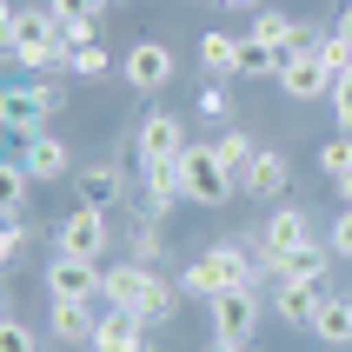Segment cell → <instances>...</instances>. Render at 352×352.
Listing matches in <instances>:
<instances>
[{"label": "cell", "mask_w": 352, "mask_h": 352, "mask_svg": "<svg viewBox=\"0 0 352 352\" xmlns=\"http://www.w3.org/2000/svg\"><path fill=\"white\" fill-rule=\"evenodd\" d=\"M0 40H7V60L20 74L67 67V27L54 20V7H7L0 14Z\"/></svg>", "instance_id": "6da1fadb"}, {"label": "cell", "mask_w": 352, "mask_h": 352, "mask_svg": "<svg viewBox=\"0 0 352 352\" xmlns=\"http://www.w3.org/2000/svg\"><path fill=\"white\" fill-rule=\"evenodd\" d=\"M100 299L120 306V313H133L140 326H166L173 306H179V286H166V279H160L153 266H140V259H120V266H107Z\"/></svg>", "instance_id": "7a4b0ae2"}, {"label": "cell", "mask_w": 352, "mask_h": 352, "mask_svg": "<svg viewBox=\"0 0 352 352\" xmlns=\"http://www.w3.org/2000/svg\"><path fill=\"white\" fill-rule=\"evenodd\" d=\"M259 266L246 253H239L233 239H219L213 253H199L186 273H179V293H193V299H219V293H233V286H253Z\"/></svg>", "instance_id": "3957f363"}, {"label": "cell", "mask_w": 352, "mask_h": 352, "mask_svg": "<svg viewBox=\"0 0 352 352\" xmlns=\"http://www.w3.org/2000/svg\"><path fill=\"white\" fill-rule=\"evenodd\" d=\"M179 193L193 199V206H226V199L239 193V179L219 166L213 146H186V153H179Z\"/></svg>", "instance_id": "277c9868"}, {"label": "cell", "mask_w": 352, "mask_h": 352, "mask_svg": "<svg viewBox=\"0 0 352 352\" xmlns=\"http://www.w3.org/2000/svg\"><path fill=\"white\" fill-rule=\"evenodd\" d=\"M133 146H140V166L153 173V166H179V153H186L193 140H186V120L179 113H146L140 133H133Z\"/></svg>", "instance_id": "5b68a950"}, {"label": "cell", "mask_w": 352, "mask_h": 352, "mask_svg": "<svg viewBox=\"0 0 352 352\" xmlns=\"http://www.w3.org/2000/svg\"><path fill=\"white\" fill-rule=\"evenodd\" d=\"M107 213L100 206H74V213L54 226V253H67V259H94L100 266V253H107Z\"/></svg>", "instance_id": "8992f818"}, {"label": "cell", "mask_w": 352, "mask_h": 352, "mask_svg": "<svg viewBox=\"0 0 352 352\" xmlns=\"http://www.w3.org/2000/svg\"><path fill=\"white\" fill-rule=\"evenodd\" d=\"M246 34H253V40H266V47H279L286 60H299V54H313V47H319V27H306V20H293L286 7H259Z\"/></svg>", "instance_id": "52a82bcc"}, {"label": "cell", "mask_w": 352, "mask_h": 352, "mask_svg": "<svg viewBox=\"0 0 352 352\" xmlns=\"http://www.w3.org/2000/svg\"><path fill=\"white\" fill-rule=\"evenodd\" d=\"M259 333V286H233V293L213 299V339L226 346H246Z\"/></svg>", "instance_id": "ba28073f"}, {"label": "cell", "mask_w": 352, "mask_h": 352, "mask_svg": "<svg viewBox=\"0 0 352 352\" xmlns=\"http://www.w3.org/2000/svg\"><path fill=\"white\" fill-rule=\"evenodd\" d=\"M299 246H313V219H306V206H279V213L259 226V259L253 266H273V259L299 253Z\"/></svg>", "instance_id": "9c48e42d"}, {"label": "cell", "mask_w": 352, "mask_h": 352, "mask_svg": "<svg viewBox=\"0 0 352 352\" xmlns=\"http://www.w3.org/2000/svg\"><path fill=\"white\" fill-rule=\"evenodd\" d=\"M173 47H160V40H140L133 54L120 60V74H126V87H133V94H160V87H166V80H173Z\"/></svg>", "instance_id": "30bf717a"}, {"label": "cell", "mask_w": 352, "mask_h": 352, "mask_svg": "<svg viewBox=\"0 0 352 352\" xmlns=\"http://www.w3.org/2000/svg\"><path fill=\"white\" fill-rule=\"evenodd\" d=\"M100 286H107V273L94 259H67V253L47 259V293L54 299H100Z\"/></svg>", "instance_id": "8fae6325"}, {"label": "cell", "mask_w": 352, "mask_h": 352, "mask_svg": "<svg viewBox=\"0 0 352 352\" xmlns=\"http://www.w3.org/2000/svg\"><path fill=\"white\" fill-rule=\"evenodd\" d=\"M74 186H80V206H100V213H107V206L120 199V186H126V173H120V153L74 166Z\"/></svg>", "instance_id": "7c38bea8"}, {"label": "cell", "mask_w": 352, "mask_h": 352, "mask_svg": "<svg viewBox=\"0 0 352 352\" xmlns=\"http://www.w3.org/2000/svg\"><path fill=\"white\" fill-rule=\"evenodd\" d=\"M333 246H299V253H286V259H273V266H259L266 279H293V286H326V273H333Z\"/></svg>", "instance_id": "4fadbf2b"}, {"label": "cell", "mask_w": 352, "mask_h": 352, "mask_svg": "<svg viewBox=\"0 0 352 352\" xmlns=\"http://www.w3.org/2000/svg\"><path fill=\"white\" fill-rule=\"evenodd\" d=\"M279 94L299 100V107H306V100H333V74H326L313 54H299V60H286V67H279Z\"/></svg>", "instance_id": "5bb4252c"}, {"label": "cell", "mask_w": 352, "mask_h": 352, "mask_svg": "<svg viewBox=\"0 0 352 352\" xmlns=\"http://www.w3.org/2000/svg\"><path fill=\"white\" fill-rule=\"evenodd\" d=\"M20 160H27L34 179H67V173H74V153H67V140H54V133L20 140Z\"/></svg>", "instance_id": "9a60e30c"}, {"label": "cell", "mask_w": 352, "mask_h": 352, "mask_svg": "<svg viewBox=\"0 0 352 352\" xmlns=\"http://www.w3.org/2000/svg\"><path fill=\"white\" fill-rule=\"evenodd\" d=\"M286 173H293L286 153H279V146H259V160L246 166V179H239V193H246V199H279V193H286Z\"/></svg>", "instance_id": "2e32d148"}, {"label": "cell", "mask_w": 352, "mask_h": 352, "mask_svg": "<svg viewBox=\"0 0 352 352\" xmlns=\"http://www.w3.org/2000/svg\"><path fill=\"white\" fill-rule=\"evenodd\" d=\"M140 333H146V326H140L133 313L107 306V313H100V326H94V346H87V352H140V346H146Z\"/></svg>", "instance_id": "e0dca14e"}, {"label": "cell", "mask_w": 352, "mask_h": 352, "mask_svg": "<svg viewBox=\"0 0 352 352\" xmlns=\"http://www.w3.org/2000/svg\"><path fill=\"white\" fill-rule=\"evenodd\" d=\"M47 326H54V339H74V346H94V299H54V313H47Z\"/></svg>", "instance_id": "ac0fdd59"}, {"label": "cell", "mask_w": 352, "mask_h": 352, "mask_svg": "<svg viewBox=\"0 0 352 352\" xmlns=\"http://www.w3.org/2000/svg\"><path fill=\"white\" fill-rule=\"evenodd\" d=\"M319 306H326V286H293V279L273 286V313L286 319V326H313Z\"/></svg>", "instance_id": "d6986e66"}, {"label": "cell", "mask_w": 352, "mask_h": 352, "mask_svg": "<svg viewBox=\"0 0 352 352\" xmlns=\"http://www.w3.org/2000/svg\"><path fill=\"white\" fill-rule=\"evenodd\" d=\"M306 333H313L319 346H352V299H346V293H326V306L313 313Z\"/></svg>", "instance_id": "ffe728a7"}, {"label": "cell", "mask_w": 352, "mask_h": 352, "mask_svg": "<svg viewBox=\"0 0 352 352\" xmlns=\"http://www.w3.org/2000/svg\"><path fill=\"white\" fill-rule=\"evenodd\" d=\"M0 120H7V133H14V140H34L47 113H40L34 87H7V94H0Z\"/></svg>", "instance_id": "44dd1931"}, {"label": "cell", "mask_w": 352, "mask_h": 352, "mask_svg": "<svg viewBox=\"0 0 352 352\" xmlns=\"http://www.w3.org/2000/svg\"><path fill=\"white\" fill-rule=\"evenodd\" d=\"M213 153H219V166H226V173H233V179H246V166H253V160H259V146H253V133H246V126H226Z\"/></svg>", "instance_id": "7402d4cb"}, {"label": "cell", "mask_w": 352, "mask_h": 352, "mask_svg": "<svg viewBox=\"0 0 352 352\" xmlns=\"http://www.w3.org/2000/svg\"><path fill=\"white\" fill-rule=\"evenodd\" d=\"M199 67H206L213 80H233L239 74V40L233 34H206L199 40Z\"/></svg>", "instance_id": "603a6c76"}, {"label": "cell", "mask_w": 352, "mask_h": 352, "mask_svg": "<svg viewBox=\"0 0 352 352\" xmlns=\"http://www.w3.org/2000/svg\"><path fill=\"white\" fill-rule=\"evenodd\" d=\"M27 186H40L34 173H27V160H7V166H0V193H7V219H20V206H27Z\"/></svg>", "instance_id": "cb8c5ba5"}, {"label": "cell", "mask_w": 352, "mask_h": 352, "mask_svg": "<svg viewBox=\"0 0 352 352\" xmlns=\"http://www.w3.org/2000/svg\"><path fill=\"white\" fill-rule=\"evenodd\" d=\"M279 67H286V54H279V47H266V40H239V74L253 80V74H279Z\"/></svg>", "instance_id": "d4e9b609"}, {"label": "cell", "mask_w": 352, "mask_h": 352, "mask_svg": "<svg viewBox=\"0 0 352 352\" xmlns=\"http://www.w3.org/2000/svg\"><path fill=\"white\" fill-rule=\"evenodd\" d=\"M313 60H319V67H326V74H352V40L346 34H339V27H333V34H319V47H313Z\"/></svg>", "instance_id": "484cf974"}, {"label": "cell", "mask_w": 352, "mask_h": 352, "mask_svg": "<svg viewBox=\"0 0 352 352\" xmlns=\"http://www.w3.org/2000/svg\"><path fill=\"white\" fill-rule=\"evenodd\" d=\"M126 246H133L126 259H140V266H153V259H160V246H166V233H160V219H140Z\"/></svg>", "instance_id": "4316f807"}, {"label": "cell", "mask_w": 352, "mask_h": 352, "mask_svg": "<svg viewBox=\"0 0 352 352\" xmlns=\"http://www.w3.org/2000/svg\"><path fill=\"white\" fill-rule=\"evenodd\" d=\"M319 173H326V179H346L352 173V133H339V140L319 146Z\"/></svg>", "instance_id": "83f0119b"}, {"label": "cell", "mask_w": 352, "mask_h": 352, "mask_svg": "<svg viewBox=\"0 0 352 352\" xmlns=\"http://www.w3.org/2000/svg\"><path fill=\"white\" fill-rule=\"evenodd\" d=\"M67 74H74V80H100V74H107V47L94 40V47H80V54H67Z\"/></svg>", "instance_id": "f1b7e54d"}, {"label": "cell", "mask_w": 352, "mask_h": 352, "mask_svg": "<svg viewBox=\"0 0 352 352\" xmlns=\"http://www.w3.org/2000/svg\"><path fill=\"white\" fill-rule=\"evenodd\" d=\"M0 352H34V333H27V319H0Z\"/></svg>", "instance_id": "f546056e"}, {"label": "cell", "mask_w": 352, "mask_h": 352, "mask_svg": "<svg viewBox=\"0 0 352 352\" xmlns=\"http://www.w3.org/2000/svg\"><path fill=\"white\" fill-rule=\"evenodd\" d=\"M333 120H339V133H352V74L333 80Z\"/></svg>", "instance_id": "4dcf8cb0"}, {"label": "cell", "mask_w": 352, "mask_h": 352, "mask_svg": "<svg viewBox=\"0 0 352 352\" xmlns=\"http://www.w3.org/2000/svg\"><path fill=\"white\" fill-rule=\"evenodd\" d=\"M47 7H54L60 27H74V20H94V14H100V0H47Z\"/></svg>", "instance_id": "1f68e13d"}, {"label": "cell", "mask_w": 352, "mask_h": 352, "mask_svg": "<svg viewBox=\"0 0 352 352\" xmlns=\"http://www.w3.org/2000/svg\"><path fill=\"white\" fill-rule=\"evenodd\" d=\"M0 253H7V266L27 253V219H7V226H0Z\"/></svg>", "instance_id": "d6a6232c"}, {"label": "cell", "mask_w": 352, "mask_h": 352, "mask_svg": "<svg viewBox=\"0 0 352 352\" xmlns=\"http://www.w3.org/2000/svg\"><path fill=\"white\" fill-rule=\"evenodd\" d=\"M339 259H352V206H339V219H333V239H326Z\"/></svg>", "instance_id": "836d02e7"}, {"label": "cell", "mask_w": 352, "mask_h": 352, "mask_svg": "<svg viewBox=\"0 0 352 352\" xmlns=\"http://www.w3.org/2000/svg\"><path fill=\"white\" fill-rule=\"evenodd\" d=\"M199 113H206V120H226V113H233L226 87H206V94H199Z\"/></svg>", "instance_id": "e575fe53"}, {"label": "cell", "mask_w": 352, "mask_h": 352, "mask_svg": "<svg viewBox=\"0 0 352 352\" xmlns=\"http://www.w3.org/2000/svg\"><path fill=\"white\" fill-rule=\"evenodd\" d=\"M34 100H40V113H60V100H67V87H54V80H34Z\"/></svg>", "instance_id": "d590c367"}, {"label": "cell", "mask_w": 352, "mask_h": 352, "mask_svg": "<svg viewBox=\"0 0 352 352\" xmlns=\"http://www.w3.org/2000/svg\"><path fill=\"white\" fill-rule=\"evenodd\" d=\"M219 7H233V14H246V7H253V14H259V7H266V0H219Z\"/></svg>", "instance_id": "8d00e7d4"}, {"label": "cell", "mask_w": 352, "mask_h": 352, "mask_svg": "<svg viewBox=\"0 0 352 352\" xmlns=\"http://www.w3.org/2000/svg\"><path fill=\"white\" fill-rule=\"evenodd\" d=\"M339 34H346V40H352V0H346V14H339Z\"/></svg>", "instance_id": "74e56055"}, {"label": "cell", "mask_w": 352, "mask_h": 352, "mask_svg": "<svg viewBox=\"0 0 352 352\" xmlns=\"http://www.w3.org/2000/svg\"><path fill=\"white\" fill-rule=\"evenodd\" d=\"M333 186H339V199H346V206H352V173H346V179H333Z\"/></svg>", "instance_id": "f35d334b"}, {"label": "cell", "mask_w": 352, "mask_h": 352, "mask_svg": "<svg viewBox=\"0 0 352 352\" xmlns=\"http://www.w3.org/2000/svg\"><path fill=\"white\" fill-rule=\"evenodd\" d=\"M206 352H253V346H226V339H213V346H206Z\"/></svg>", "instance_id": "ab89813d"}, {"label": "cell", "mask_w": 352, "mask_h": 352, "mask_svg": "<svg viewBox=\"0 0 352 352\" xmlns=\"http://www.w3.org/2000/svg\"><path fill=\"white\" fill-rule=\"evenodd\" d=\"M100 7H107V0H100Z\"/></svg>", "instance_id": "60d3db41"}]
</instances>
